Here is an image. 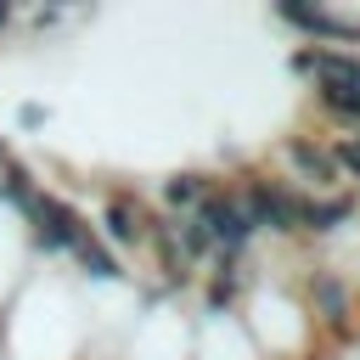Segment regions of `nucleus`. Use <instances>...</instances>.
Segmentation results:
<instances>
[{
	"label": "nucleus",
	"instance_id": "nucleus-6",
	"mask_svg": "<svg viewBox=\"0 0 360 360\" xmlns=\"http://www.w3.org/2000/svg\"><path fill=\"white\" fill-rule=\"evenodd\" d=\"M152 225H158V208L146 202V197H135L129 186H118V191H107V202H101V225H96V236L118 253V248H146L152 242Z\"/></svg>",
	"mask_w": 360,
	"mask_h": 360
},
{
	"label": "nucleus",
	"instance_id": "nucleus-8",
	"mask_svg": "<svg viewBox=\"0 0 360 360\" xmlns=\"http://www.w3.org/2000/svg\"><path fill=\"white\" fill-rule=\"evenodd\" d=\"M68 259H73V264H79L90 281H118V276H124V259H118V253H112L101 236H84V242H79Z\"/></svg>",
	"mask_w": 360,
	"mask_h": 360
},
{
	"label": "nucleus",
	"instance_id": "nucleus-4",
	"mask_svg": "<svg viewBox=\"0 0 360 360\" xmlns=\"http://www.w3.org/2000/svg\"><path fill=\"white\" fill-rule=\"evenodd\" d=\"M270 174H281V180H287L292 191H304V197L343 191V174H338V158H332V135H309V129L281 135Z\"/></svg>",
	"mask_w": 360,
	"mask_h": 360
},
{
	"label": "nucleus",
	"instance_id": "nucleus-3",
	"mask_svg": "<svg viewBox=\"0 0 360 360\" xmlns=\"http://www.w3.org/2000/svg\"><path fill=\"white\" fill-rule=\"evenodd\" d=\"M231 186H236V197H242L259 242H270V248H298V225H304V202H309L304 191H292V186H287L281 174H270V169H248V174H236Z\"/></svg>",
	"mask_w": 360,
	"mask_h": 360
},
{
	"label": "nucleus",
	"instance_id": "nucleus-5",
	"mask_svg": "<svg viewBox=\"0 0 360 360\" xmlns=\"http://www.w3.org/2000/svg\"><path fill=\"white\" fill-rule=\"evenodd\" d=\"M191 219H197V231L208 236L214 259H253L259 231H253V219H248V208H242V197H236V186H231V180H219V186H214V197H208Z\"/></svg>",
	"mask_w": 360,
	"mask_h": 360
},
{
	"label": "nucleus",
	"instance_id": "nucleus-7",
	"mask_svg": "<svg viewBox=\"0 0 360 360\" xmlns=\"http://www.w3.org/2000/svg\"><path fill=\"white\" fill-rule=\"evenodd\" d=\"M214 186H219V174H208V169H174V174L158 186V202H163L169 219H191V214L214 197Z\"/></svg>",
	"mask_w": 360,
	"mask_h": 360
},
{
	"label": "nucleus",
	"instance_id": "nucleus-2",
	"mask_svg": "<svg viewBox=\"0 0 360 360\" xmlns=\"http://www.w3.org/2000/svg\"><path fill=\"white\" fill-rule=\"evenodd\" d=\"M292 73L309 84L315 112H321L338 135H354V129H360V56H354V51L298 45V51H292Z\"/></svg>",
	"mask_w": 360,
	"mask_h": 360
},
{
	"label": "nucleus",
	"instance_id": "nucleus-9",
	"mask_svg": "<svg viewBox=\"0 0 360 360\" xmlns=\"http://www.w3.org/2000/svg\"><path fill=\"white\" fill-rule=\"evenodd\" d=\"M6 22H11V6H0V28H6Z\"/></svg>",
	"mask_w": 360,
	"mask_h": 360
},
{
	"label": "nucleus",
	"instance_id": "nucleus-1",
	"mask_svg": "<svg viewBox=\"0 0 360 360\" xmlns=\"http://www.w3.org/2000/svg\"><path fill=\"white\" fill-rule=\"evenodd\" d=\"M292 292H298V304H304V315H309V326H315L321 343H332V349L360 343V292H354V281H349L343 270H332L321 253H309V248L298 253Z\"/></svg>",
	"mask_w": 360,
	"mask_h": 360
}]
</instances>
